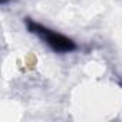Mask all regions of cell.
Returning <instances> with one entry per match:
<instances>
[{"label": "cell", "mask_w": 122, "mask_h": 122, "mask_svg": "<svg viewBox=\"0 0 122 122\" xmlns=\"http://www.w3.org/2000/svg\"><path fill=\"white\" fill-rule=\"evenodd\" d=\"M27 27L32 33H35L39 39L43 40V43H46L52 50L57 52V53H68L76 49V45L66 36L60 35L57 32H53L33 20H27Z\"/></svg>", "instance_id": "cell-1"}]
</instances>
